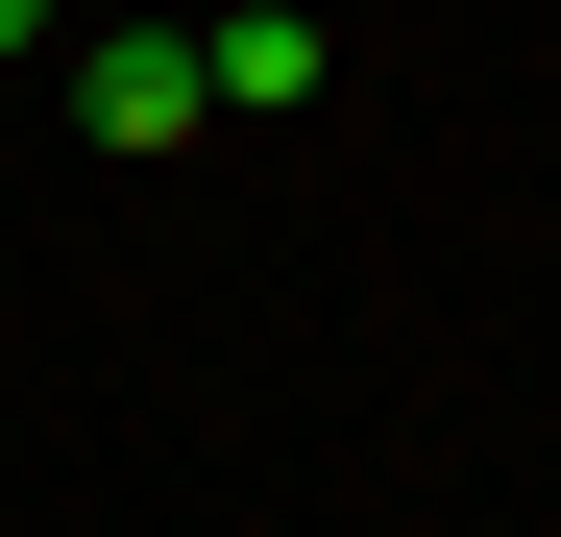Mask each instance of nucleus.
I'll return each instance as SVG.
<instances>
[{
    "instance_id": "2",
    "label": "nucleus",
    "mask_w": 561,
    "mask_h": 537,
    "mask_svg": "<svg viewBox=\"0 0 561 537\" xmlns=\"http://www.w3.org/2000/svg\"><path fill=\"white\" fill-rule=\"evenodd\" d=\"M73 123H99V147H196L220 99H196V25H123L99 73H73Z\"/></svg>"
},
{
    "instance_id": "1",
    "label": "nucleus",
    "mask_w": 561,
    "mask_h": 537,
    "mask_svg": "<svg viewBox=\"0 0 561 537\" xmlns=\"http://www.w3.org/2000/svg\"><path fill=\"white\" fill-rule=\"evenodd\" d=\"M318 73H342V49L294 25V0H244V25H196V99H220V123H318Z\"/></svg>"
},
{
    "instance_id": "3",
    "label": "nucleus",
    "mask_w": 561,
    "mask_h": 537,
    "mask_svg": "<svg viewBox=\"0 0 561 537\" xmlns=\"http://www.w3.org/2000/svg\"><path fill=\"white\" fill-rule=\"evenodd\" d=\"M25 25H49V0H0V49H25Z\"/></svg>"
}]
</instances>
